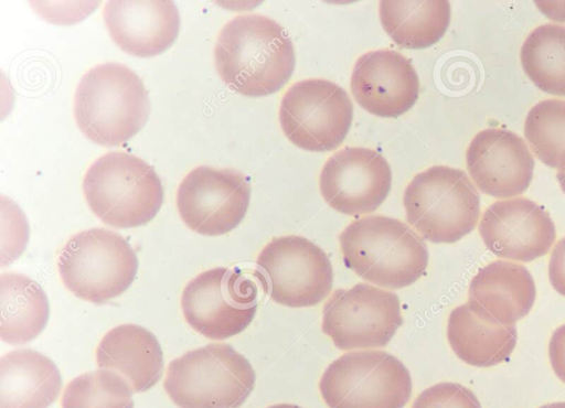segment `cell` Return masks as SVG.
Instances as JSON below:
<instances>
[{"label": "cell", "mask_w": 565, "mask_h": 408, "mask_svg": "<svg viewBox=\"0 0 565 408\" xmlns=\"http://www.w3.org/2000/svg\"><path fill=\"white\" fill-rule=\"evenodd\" d=\"M216 71L226 86L248 97L279 90L296 63L292 42L275 20L242 14L220 31L214 46Z\"/></svg>", "instance_id": "1"}, {"label": "cell", "mask_w": 565, "mask_h": 408, "mask_svg": "<svg viewBox=\"0 0 565 408\" xmlns=\"http://www.w3.org/2000/svg\"><path fill=\"white\" fill-rule=\"evenodd\" d=\"M150 115V99L140 77L119 63L88 69L74 95V117L83 135L107 147L137 135Z\"/></svg>", "instance_id": "2"}, {"label": "cell", "mask_w": 565, "mask_h": 408, "mask_svg": "<svg viewBox=\"0 0 565 408\" xmlns=\"http://www.w3.org/2000/svg\"><path fill=\"white\" fill-rule=\"evenodd\" d=\"M345 266L380 287L402 289L417 281L428 265L423 239L399 219L370 215L350 223L340 234Z\"/></svg>", "instance_id": "3"}, {"label": "cell", "mask_w": 565, "mask_h": 408, "mask_svg": "<svg viewBox=\"0 0 565 408\" xmlns=\"http://www.w3.org/2000/svg\"><path fill=\"white\" fill-rule=\"evenodd\" d=\"M92 212L105 224L131 228L149 223L163 202V189L154 169L142 159L113 151L92 163L83 180Z\"/></svg>", "instance_id": "4"}, {"label": "cell", "mask_w": 565, "mask_h": 408, "mask_svg": "<svg viewBox=\"0 0 565 408\" xmlns=\"http://www.w3.org/2000/svg\"><path fill=\"white\" fill-rule=\"evenodd\" d=\"M256 380L250 363L226 343H211L170 362L163 387L180 408H238Z\"/></svg>", "instance_id": "5"}, {"label": "cell", "mask_w": 565, "mask_h": 408, "mask_svg": "<svg viewBox=\"0 0 565 408\" xmlns=\"http://www.w3.org/2000/svg\"><path fill=\"white\" fill-rule=\"evenodd\" d=\"M403 204L407 223L426 240L452 244L471 233L480 217V196L467 173L434 165L407 184Z\"/></svg>", "instance_id": "6"}, {"label": "cell", "mask_w": 565, "mask_h": 408, "mask_svg": "<svg viewBox=\"0 0 565 408\" xmlns=\"http://www.w3.org/2000/svg\"><path fill=\"white\" fill-rule=\"evenodd\" d=\"M57 267L71 292L100 304L128 289L137 275L138 259L119 234L90 228L71 237L60 254Z\"/></svg>", "instance_id": "7"}, {"label": "cell", "mask_w": 565, "mask_h": 408, "mask_svg": "<svg viewBox=\"0 0 565 408\" xmlns=\"http://www.w3.org/2000/svg\"><path fill=\"white\" fill-rule=\"evenodd\" d=\"M412 388L406 366L384 351L345 353L326 368L319 383L329 408H403Z\"/></svg>", "instance_id": "8"}, {"label": "cell", "mask_w": 565, "mask_h": 408, "mask_svg": "<svg viewBox=\"0 0 565 408\" xmlns=\"http://www.w3.org/2000/svg\"><path fill=\"white\" fill-rule=\"evenodd\" d=\"M254 275L274 302L290 308L317 305L333 284L327 254L296 235L271 239L260 250Z\"/></svg>", "instance_id": "9"}, {"label": "cell", "mask_w": 565, "mask_h": 408, "mask_svg": "<svg viewBox=\"0 0 565 408\" xmlns=\"http://www.w3.org/2000/svg\"><path fill=\"white\" fill-rule=\"evenodd\" d=\"M353 105L338 84L321 78L296 82L284 94L279 124L288 140L311 152L331 151L347 137Z\"/></svg>", "instance_id": "10"}, {"label": "cell", "mask_w": 565, "mask_h": 408, "mask_svg": "<svg viewBox=\"0 0 565 408\" xmlns=\"http://www.w3.org/2000/svg\"><path fill=\"white\" fill-rule=\"evenodd\" d=\"M257 303L255 281L239 269L226 267L194 277L181 298L186 322L212 340H224L244 331L255 316Z\"/></svg>", "instance_id": "11"}, {"label": "cell", "mask_w": 565, "mask_h": 408, "mask_svg": "<svg viewBox=\"0 0 565 408\" xmlns=\"http://www.w3.org/2000/svg\"><path fill=\"white\" fill-rule=\"evenodd\" d=\"M396 293L367 283L337 289L322 312V331L342 350L384 347L402 325Z\"/></svg>", "instance_id": "12"}, {"label": "cell", "mask_w": 565, "mask_h": 408, "mask_svg": "<svg viewBox=\"0 0 565 408\" xmlns=\"http://www.w3.org/2000/svg\"><path fill=\"white\" fill-rule=\"evenodd\" d=\"M250 200L246 176L233 169L200 165L177 191V207L184 224L205 236L233 230L245 217Z\"/></svg>", "instance_id": "13"}, {"label": "cell", "mask_w": 565, "mask_h": 408, "mask_svg": "<svg viewBox=\"0 0 565 408\" xmlns=\"http://www.w3.org/2000/svg\"><path fill=\"white\" fill-rule=\"evenodd\" d=\"M392 171L386 159L376 150L347 147L331 155L319 178L323 200L347 215L375 211L387 197Z\"/></svg>", "instance_id": "14"}, {"label": "cell", "mask_w": 565, "mask_h": 408, "mask_svg": "<svg viewBox=\"0 0 565 408\" xmlns=\"http://www.w3.org/2000/svg\"><path fill=\"white\" fill-rule=\"evenodd\" d=\"M479 234L493 255L522 262L546 255L556 238L548 213L525 197L490 204L481 215Z\"/></svg>", "instance_id": "15"}, {"label": "cell", "mask_w": 565, "mask_h": 408, "mask_svg": "<svg viewBox=\"0 0 565 408\" xmlns=\"http://www.w3.org/2000/svg\"><path fill=\"white\" fill-rule=\"evenodd\" d=\"M466 163L478 190L495 198L524 193L534 171V158L525 141L501 128L479 131L467 148Z\"/></svg>", "instance_id": "16"}, {"label": "cell", "mask_w": 565, "mask_h": 408, "mask_svg": "<svg viewBox=\"0 0 565 408\" xmlns=\"http://www.w3.org/2000/svg\"><path fill=\"white\" fill-rule=\"evenodd\" d=\"M356 103L377 117L396 118L408 111L419 95V79L408 58L393 50L361 55L351 74Z\"/></svg>", "instance_id": "17"}, {"label": "cell", "mask_w": 565, "mask_h": 408, "mask_svg": "<svg viewBox=\"0 0 565 408\" xmlns=\"http://www.w3.org/2000/svg\"><path fill=\"white\" fill-rule=\"evenodd\" d=\"M103 14L113 41L134 56L159 55L179 34L180 14L172 1H109Z\"/></svg>", "instance_id": "18"}, {"label": "cell", "mask_w": 565, "mask_h": 408, "mask_svg": "<svg viewBox=\"0 0 565 408\" xmlns=\"http://www.w3.org/2000/svg\"><path fill=\"white\" fill-rule=\"evenodd\" d=\"M535 298V283L526 267L495 260L471 279L467 304L482 320L514 325L530 313Z\"/></svg>", "instance_id": "19"}, {"label": "cell", "mask_w": 565, "mask_h": 408, "mask_svg": "<svg viewBox=\"0 0 565 408\" xmlns=\"http://www.w3.org/2000/svg\"><path fill=\"white\" fill-rule=\"evenodd\" d=\"M99 368L121 375L135 393L153 387L162 375L163 355L157 337L137 324L108 331L96 350Z\"/></svg>", "instance_id": "20"}, {"label": "cell", "mask_w": 565, "mask_h": 408, "mask_svg": "<svg viewBox=\"0 0 565 408\" xmlns=\"http://www.w3.org/2000/svg\"><path fill=\"white\" fill-rule=\"evenodd\" d=\"M61 387L56 365L34 350H13L0 359V408H47Z\"/></svg>", "instance_id": "21"}, {"label": "cell", "mask_w": 565, "mask_h": 408, "mask_svg": "<svg viewBox=\"0 0 565 408\" xmlns=\"http://www.w3.org/2000/svg\"><path fill=\"white\" fill-rule=\"evenodd\" d=\"M447 339L454 353L466 364L491 367L512 354L518 332L515 325H502L478 318L467 303L448 316Z\"/></svg>", "instance_id": "22"}, {"label": "cell", "mask_w": 565, "mask_h": 408, "mask_svg": "<svg viewBox=\"0 0 565 408\" xmlns=\"http://www.w3.org/2000/svg\"><path fill=\"white\" fill-rule=\"evenodd\" d=\"M47 297L31 278L15 272L0 276V337L11 345L34 340L46 326Z\"/></svg>", "instance_id": "23"}, {"label": "cell", "mask_w": 565, "mask_h": 408, "mask_svg": "<svg viewBox=\"0 0 565 408\" xmlns=\"http://www.w3.org/2000/svg\"><path fill=\"white\" fill-rule=\"evenodd\" d=\"M384 31L399 46L425 49L437 43L450 23L448 1H380Z\"/></svg>", "instance_id": "24"}, {"label": "cell", "mask_w": 565, "mask_h": 408, "mask_svg": "<svg viewBox=\"0 0 565 408\" xmlns=\"http://www.w3.org/2000/svg\"><path fill=\"white\" fill-rule=\"evenodd\" d=\"M521 65L530 80L544 93L565 96V26H536L520 51Z\"/></svg>", "instance_id": "25"}, {"label": "cell", "mask_w": 565, "mask_h": 408, "mask_svg": "<svg viewBox=\"0 0 565 408\" xmlns=\"http://www.w3.org/2000/svg\"><path fill=\"white\" fill-rule=\"evenodd\" d=\"M523 133L544 164L565 173V99H544L527 112Z\"/></svg>", "instance_id": "26"}, {"label": "cell", "mask_w": 565, "mask_h": 408, "mask_svg": "<svg viewBox=\"0 0 565 408\" xmlns=\"http://www.w3.org/2000/svg\"><path fill=\"white\" fill-rule=\"evenodd\" d=\"M132 391L121 375L100 368L68 383L62 408H134Z\"/></svg>", "instance_id": "27"}, {"label": "cell", "mask_w": 565, "mask_h": 408, "mask_svg": "<svg viewBox=\"0 0 565 408\" xmlns=\"http://www.w3.org/2000/svg\"><path fill=\"white\" fill-rule=\"evenodd\" d=\"M412 408H481V405L467 387L458 383L444 382L422 391Z\"/></svg>", "instance_id": "28"}, {"label": "cell", "mask_w": 565, "mask_h": 408, "mask_svg": "<svg viewBox=\"0 0 565 408\" xmlns=\"http://www.w3.org/2000/svg\"><path fill=\"white\" fill-rule=\"evenodd\" d=\"M548 279L554 290L565 297V237L558 240L551 251Z\"/></svg>", "instance_id": "29"}, {"label": "cell", "mask_w": 565, "mask_h": 408, "mask_svg": "<svg viewBox=\"0 0 565 408\" xmlns=\"http://www.w3.org/2000/svg\"><path fill=\"white\" fill-rule=\"evenodd\" d=\"M548 357L555 375L565 384V324L553 332L548 343Z\"/></svg>", "instance_id": "30"}, {"label": "cell", "mask_w": 565, "mask_h": 408, "mask_svg": "<svg viewBox=\"0 0 565 408\" xmlns=\"http://www.w3.org/2000/svg\"><path fill=\"white\" fill-rule=\"evenodd\" d=\"M534 3L548 19L565 22V1H534Z\"/></svg>", "instance_id": "31"}, {"label": "cell", "mask_w": 565, "mask_h": 408, "mask_svg": "<svg viewBox=\"0 0 565 408\" xmlns=\"http://www.w3.org/2000/svg\"><path fill=\"white\" fill-rule=\"evenodd\" d=\"M539 408H565V401L551 402V404L543 405Z\"/></svg>", "instance_id": "32"}, {"label": "cell", "mask_w": 565, "mask_h": 408, "mask_svg": "<svg viewBox=\"0 0 565 408\" xmlns=\"http://www.w3.org/2000/svg\"><path fill=\"white\" fill-rule=\"evenodd\" d=\"M556 179L559 183L562 191L565 193V173L557 172Z\"/></svg>", "instance_id": "33"}, {"label": "cell", "mask_w": 565, "mask_h": 408, "mask_svg": "<svg viewBox=\"0 0 565 408\" xmlns=\"http://www.w3.org/2000/svg\"><path fill=\"white\" fill-rule=\"evenodd\" d=\"M268 408H301L297 405H292V404H278V405H273Z\"/></svg>", "instance_id": "34"}]
</instances>
